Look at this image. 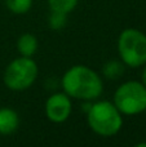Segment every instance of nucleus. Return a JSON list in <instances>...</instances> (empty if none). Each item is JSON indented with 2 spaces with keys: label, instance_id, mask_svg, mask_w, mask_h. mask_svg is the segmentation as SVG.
Here are the masks:
<instances>
[{
  "label": "nucleus",
  "instance_id": "nucleus-1",
  "mask_svg": "<svg viewBox=\"0 0 146 147\" xmlns=\"http://www.w3.org/2000/svg\"><path fill=\"white\" fill-rule=\"evenodd\" d=\"M62 89L74 99L95 101L102 94V78L95 70L84 65H75L65 72L62 78Z\"/></svg>",
  "mask_w": 146,
  "mask_h": 147
},
{
  "label": "nucleus",
  "instance_id": "nucleus-2",
  "mask_svg": "<svg viewBox=\"0 0 146 147\" xmlns=\"http://www.w3.org/2000/svg\"><path fill=\"white\" fill-rule=\"evenodd\" d=\"M87 121L91 129L101 137H113L123 127L122 112L110 101L91 103L87 111Z\"/></svg>",
  "mask_w": 146,
  "mask_h": 147
},
{
  "label": "nucleus",
  "instance_id": "nucleus-3",
  "mask_svg": "<svg viewBox=\"0 0 146 147\" xmlns=\"http://www.w3.org/2000/svg\"><path fill=\"white\" fill-rule=\"evenodd\" d=\"M118 52L124 65L132 69L146 63V35L137 28H126L118 38Z\"/></svg>",
  "mask_w": 146,
  "mask_h": 147
},
{
  "label": "nucleus",
  "instance_id": "nucleus-4",
  "mask_svg": "<svg viewBox=\"0 0 146 147\" xmlns=\"http://www.w3.org/2000/svg\"><path fill=\"white\" fill-rule=\"evenodd\" d=\"M38 65L32 57H18L13 59L4 71L3 80L8 89L22 92L32 86L38 78Z\"/></svg>",
  "mask_w": 146,
  "mask_h": 147
},
{
  "label": "nucleus",
  "instance_id": "nucleus-5",
  "mask_svg": "<svg viewBox=\"0 0 146 147\" xmlns=\"http://www.w3.org/2000/svg\"><path fill=\"white\" fill-rule=\"evenodd\" d=\"M114 105L122 115H137L146 109V86L141 81H126L114 93Z\"/></svg>",
  "mask_w": 146,
  "mask_h": 147
},
{
  "label": "nucleus",
  "instance_id": "nucleus-6",
  "mask_svg": "<svg viewBox=\"0 0 146 147\" xmlns=\"http://www.w3.org/2000/svg\"><path fill=\"white\" fill-rule=\"evenodd\" d=\"M72 111L71 98L65 92L53 93L45 102V115L52 123H64Z\"/></svg>",
  "mask_w": 146,
  "mask_h": 147
},
{
  "label": "nucleus",
  "instance_id": "nucleus-7",
  "mask_svg": "<svg viewBox=\"0 0 146 147\" xmlns=\"http://www.w3.org/2000/svg\"><path fill=\"white\" fill-rule=\"evenodd\" d=\"M20 125V116L10 107L0 109V134L8 136L14 133Z\"/></svg>",
  "mask_w": 146,
  "mask_h": 147
},
{
  "label": "nucleus",
  "instance_id": "nucleus-8",
  "mask_svg": "<svg viewBox=\"0 0 146 147\" xmlns=\"http://www.w3.org/2000/svg\"><path fill=\"white\" fill-rule=\"evenodd\" d=\"M38 39L32 35V34H23L18 38L17 40V49L18 53L23 57H32L38 51Z\"/></svg>",
  "mask_w": 146,
  "mask_h": 147
},
{
  "label": "nucleus",
  "instance_id": "nucleus-9",
  "mask_svg": "<svg viewBox=\"0 0 146 147\" xmlns=\"http://www.w3.org/2000/svg\"><path fill=\"white\" fill-rule=\"evenodd\" d=\"M124 71H126V65L124 62L118 61V59H111L107 61L102 67V76L109 80H118L123 76Z\"/></svg>",
  "mask_w": 146,
  "mask_h": 147
},
{
  "label": "nucleus",
  "instance_id": "nucleus-10",
  "mask_svg": "<svg viewBox=\"0 0 146 147\" xmlns=\"http://www.w3.org/2000/svg\"><path fill=\"white\" fill-rule=\"evenodd\" d=\"M79 0H48L49 9L53 12H61L69 14L76 8Z\"/></svg>",
  "mask_w": 146,
  "mask_h": 147
},
{
  "label": "nucleus",
  "instance_id": "nucleus-11",
  "mask_svg": "<svg viewBox=\"0 0 146 147\" xmlns=\"http://www.w3.org/2000/svg\"><path fill=\"white\" fill-rule=\"evenodd\" d=\"M5 4L14 14H25L32 7V0H5Z\"/></svg>",
  "mask_w": 146,
  "mask_h": 147
},
{
  "label": "nucleus",
  "instance_id": "nucleus-12",
  "mask_svg": "<svg viewBox=\"0 0 146 147\" xmlns=\"http://www.w3.org/2000/svg\"><path fill=\"white\" fill-rule=\"evenodd\" d=\"M48 23L52 30H61L67 23V14L61 13V12H53V10H51V14H49V18H48Z\"/></svg>",
  "mask_w": 146,
  "mask_h": 147
},
{
  "label": "nucleus",
  "instance_id": "nucleus-13",
  "mask_svg": "<svg viewBox=\"0 0 146 147\" xmlns=\"http://www.w3.org/2000/svg\"><path fill=\"white\" fill-rule=\"evenodd\" d=\"M144 66L145 67H144V70H142V81H141V83L146 86V63L144 65Z\"/></svg>",
  "mask_w": 146,
  "mask_h": 147
},
{
  "label": "nucleus",
  "instance_id": "nucleus-14",
  "mask_svg": "<svg viewBox=\"0 0 146 147\" xmlns=\"http://www.w3.org/2000/svg\"><path fill=\"white\" fill-rule=\"evenodd\" d=\"M137 147H146V142H141L137 145Z\"/></svg>",
  "mask_w": 146,
  "mask_h": 147
},
{
  "label": "nucleus",
  "instance_id": "nucleus-15",
  "mask_svg": "<svg viewBox=\"0 0 146 147\" xmlns=\"http://www.w3.org/2000/svg\"><path fill=\"white\" fill-rule=\"evenodd\" d=\"M145 112H146V109H145Z\"/></svg>",
  "mask_w": 146,
  "mask_h": 147
}]
</instances>
